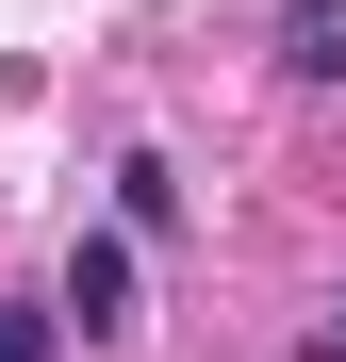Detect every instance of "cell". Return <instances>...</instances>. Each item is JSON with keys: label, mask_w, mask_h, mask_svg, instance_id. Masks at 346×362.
I'll return each instance as SVG.
<instances>
[{"label": "cell", "mask_w": 346, "mask_h": 362, "mask_svg": "<svg viewBox=\"0 0 346 362\" xmlns=\"http://www.w3.org/2000/svg\"><path fill=\"white\" fill-rule=\"evenodd\" d=\"M50 313H67L83 346H99V329H132V230H83V247H67V296H50Z\"/></svg>", "instance_id": "cell-1"}, {"label": "cell", "mask_w": 346, "mask_h": 362, "mask_svg": "<svg viewBox=\"0 0 346 362\" xmlns=\"http://www.w3.org/2000/svg\"><path fill=\"white\" fill-rule=\"evenodd\" d=\"M115 230H182V165H165V148L115 165Z\"/></svg>", "instance_id": "cell-2"}, {"label": "cell", "mask_w": 346, "mask_h": 362, "mask_svg": "<svg viewBox=\"0 0 346 362\" xmlns=\"http://www.w3.org/2000/svg\"><path fill=\"white\" fill-rule=\"evenodd\" d=\"M280 66H297V83H346V0H297V17H280Z\"/></svg>", "instance_id": "cell-3"}, {"label": "cell", "mask_w": 346, "mask_h": 362, "mask_svg": "<svg viewBox=\"0 0 346 362\" xmlns=\"http://www.w3.org/2000/svg\"><path fill=\"white\" fill-rule=\"evenodd\" d=\"M67 346V313H0V362H50Z\"/></svg>", "instance_id": "cell-4"}, {"label": "cell", "mask_w": 346, "mask_h": 362, "mask_svg": "<svg viewBox=\"0 0 346 362\" xmlns=\"http://www.w3.org/2000/svg\"><path fill=\"white\" fill-rule=\"evenodd\" d=\"M313 362H346V296H330V329H313Z\"/></svg>", "instance_id": "cell-5"}]
</instances>
